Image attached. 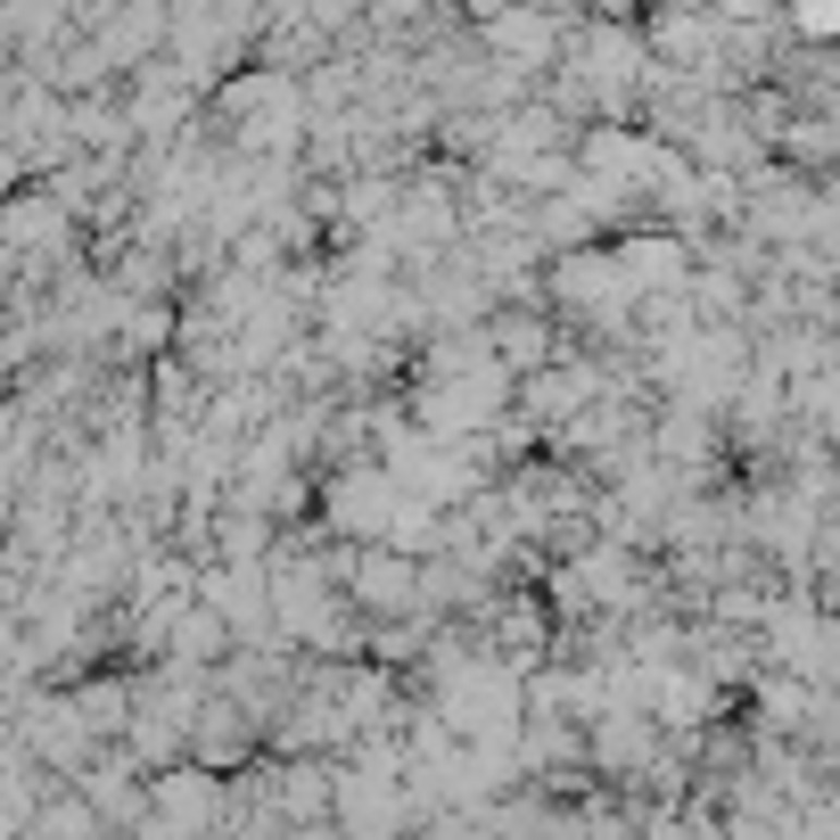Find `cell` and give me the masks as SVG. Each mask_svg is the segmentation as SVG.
<instances>
[{
	"instance_id": "6da1fadb",
	"label": "cell",
	"mask_w": 840,
	"mask_h": 840,
	"mask_svg": "<svg viewBox=\"0 0 840 840\" xmlns=\"http://www.w3.org/2000/svg\"><path fill=\"white\" fill-rule=\"evenodd\" d=\"M379 511H395V470H388V478H379ZM338 520L372 527V503H363V495H338Z\"/></svg>"
}]
</instances>
